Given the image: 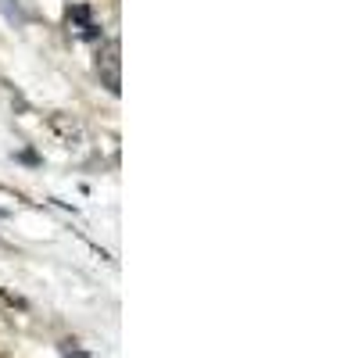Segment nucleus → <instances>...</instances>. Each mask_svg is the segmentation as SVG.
Listing matches in <instances>:
<instances>
[{
    "label": "nucleus",
    "instance_id": "1",
    "mask_svg": "<svg viewBox=\"0 0 358 358\" xmlns=\"http://www.w3.org/2000/svg\"><path fill=\"white\" fill-rule=\"evenodd\" d=\"M97 76L104 79V86L111 90V94H118V90H122V79H118V47H115V43H108L104 54L97 57Z\"/></svg>",
    "mask_w": 358,
    "mask_h": 358
},
{
    "label": "nucleus",
    "instance_id": "2",
    "mask_svg": "<svg viewBox=\"0 0 358 358\" xmlns=\"http://www.w3.org/2000/svg\"><path fill=\"white\" fill-rule=\"evenodd\" d=\"M0 11L8 15V22H25V15H22V8H18V0H0Z\"/></svg>",
    "mask_w": 358,
    "mask_h": 358
}]
</instances>
